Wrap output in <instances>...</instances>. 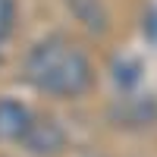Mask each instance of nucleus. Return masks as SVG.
Segmentation results:
<instances>
[{"label": "nucleus", "mask_w": 157, "mask_h": 157, "mask_svg": "<svg viewBox=\"0 0 157 157\" xmlns=\"http://www.w3.org/2000/svg\"><path fill=\"white\" fill-rule=\"evenodd\" d=\"M25 78L44 94L54 98H78L94 82L91 60L75 41L63 35L44 38L25 57Z\"/></svg>", "instance_id": "obj_1"}, {"label": "nucleus", "mask_w": 157, "mask_h": 157, "mask_svg": "<svg viewBox=\"0 0 157 157\" xmlns=\"http://www.w3.org/2000/svg\"><path fill=\"white\" fill-rule=\"evenodd\" d=\"M22 145L38 157H50V154H60L66 148V132L50 116H32V123L22 135Z\"/></svg>", "instance_id": "obj_2"}, {"label": "nucleus", "mask_w": 157, "mask_h": 157, "mask_svg": "<svg viewBox=\"0 0 157 157\" xmlns=\"http://www.w3.org/2000/svg\"><path fill=\"white\" fill-rule=\"evenodd\" d=\"M29 123H32L29 107H22L19 101H10V98L0 101V141H22Z\"/></svg>", "instance_id": "obj_3"}, {"label": "nucleus", "mask_w": 157, "mask_h": 157, "mask_svg": "<svg viewBox=\"0 0 157 157\" xmlns=\"http://www.w3.org/2000/svg\"><path fill=\"white\" fill-rule=\"evenodd\" d=\"M16 25V0H0V38H6Z\"/></svg>", "instance_id": "obj_4"}]
</instances>
